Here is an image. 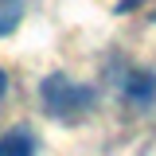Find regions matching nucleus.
Returning a JSON list of instances; mask_svg holds the SVG:
<instances>
[{
	"instance_id": "obj_1",
	"label": "nucleus",
	"mask_w": 156,
	"mask_h": 156,
	"mask_svg": "<svg viewBox=\"0 0 156 156\" xmlns=\"http://www.w3.org/2000/svg\"><path fill=\"white\" fill-rule=\"evenodd\" d=\"M39 101L55 121H82L98 105V90L66 74H47L39 82Z\"/></svg>"
},
{
	"instance_id": "obj_2",
	"label": "nucleus",
	"mask_w": 156,
	"mask_h": 156,
	"mask_svg": "<svg viewBox=\"0 0 156 156\" xmlns=\"http://www.w3.org/2000/svg\"><path fill=\"white\" fill-rule=\"evenodd\" d=\"M121 90H125V101H133V105H152V98H156V74L133 66V70H125V78H121Z\"/></svg>"
},
{
	"instance_id": "obj_3",
	"label": "nucleus",
	"mask_w": 156,
	"mask_h": 156,
	"mask_svg": "<svg viewBox=\"0 0 156 156\" xmlns=\"http://www.w3.org/2000/svg\"><path fill=\"white\" fill-rule=\"evenodd\" d=\"M0 156H39L35 152V136L27 133L23 125L20 129H8L0 136Z\"/></svg>"
},
{
	"instance_id": "obj_4",
	"label": "nucleus",
	"mask_w": 156,
	"mask_h": 156,
	"mask_svg": "<svg viewBox=\"0 0 156 156\" xmlns=\"http://www.w3.org/2000/svg\"><path fill=\"white\" fill-rule=\"evenodd\" d=\"M23 20V0H0V39L12 35Z\"/></svg>"
},
{
	"instance_id": "obj_5",
	"label": "nucleus",
	"mask_w": 156,
	"mask_h": 156,
	"mask_svg": "<svg viewBox=\"0 0 156 156\" xmlns=\"http://www.w3.org/2000/svg\"><path fill=\"white\" fill-rule=\"evenodd\" d=\"M8 94V74H4V70H0V98Z\"/></svg>"
}]
</instances>
